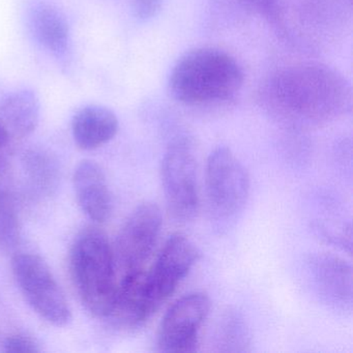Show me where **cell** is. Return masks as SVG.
I'll return each instance as SVG.
<instances>
[{
    "label": "cell",
    "instance_id": "6da1fadb",
    "mask_svg": "<svg viewBox=\"0 0 353 353\" xmlns=\"http://www.w3.org/2000/svg\"><path fill=\"white\" fill-rule=\"evenodd\" d=\"M261 100L274 114L299 125L327 123L349 112L352 90L344 76L322 63H299L272 74Z\"/></svg>",
    "mask_w": 353,
    "mask_h": 353
},
{
    "label": "cell",
    "instance_id": "7a4b0ae2",
    "mask_svg": "<svg viewBox=\"0 0 353 353\" xmlns=\"http://www.w3.org/2000/svg\"><path fill=\"white\" fill-rule=\"evenodd\" d=\"M243 84V70L231 55L199 48L177 61L169 78V92L177 102L199 106L230 100Z\"/></svg>",
    "mask_w": 353,
    "mask_h": 353
},
{
    "label": "cell",
    "instance_id": "3957f363",
    "mask_svg": "<svg viewBox=\"0 0 353 353\" xmlns=\"http://www.w3.org/2000/svg\"><path fill=\"white\" fill-rule=\"evenodd\" d=\"M70 274L82 305L92 315L106 319L117 290L113 248L103 231L83 229L70 250Z\"/></svg>",
    "mask_w": 353,
    "mask_h": 353
},
{
    "label": "cell",
    "instance_id": "277c9868",
    "mask_svg": "<svg viewBox=\"0 0 353 353\" xmlns=\"http://www.w3.org/2000/svg\"><path fill=\"white\" fill-rule=\"evenodd\" d=\"M12 272L26 301L42 319L57 327L72 321V310L46 262L32 253H18Z\"/></svg>",
    "mask_w": 353,
    "mask_h": 353
},
{
    "label": "cell",
    "instance_id": "5b68a950",
    "mask_svg": "<svg viewBox=\"0 0 353 353\" xmlns=\"http://www.w3.org/2000/svg\"><path fill=\"white\" fill-rule=\"evenodd\" d=\"M205 187L208 210L219 222L230 221L245 208L251 188L250 177L230 148L220 146L208 157Z\"/></svg>",
    "mask_w": 353,
    "mask_h": 353
},
{
    "label": "cell",
    "instance_id": "8992f818",
    "mask_svg": "<svg viewBox=\"0 0 353 353\" xmlns=\"http://www.w3.org/2000/svg\"><path fill=\"white\" fill-rule=\"evenodd\" d=\"M161 181L170 216L179 222L193 220L199 208L197 164L188 140H175L167 148Z\"/></svg>",
    "mask_w": 353,
    "mask_h": 353
},
{
    "label": "cell",
    "instance_id": "52a82bcc",
    "mask_svg": "<svg viewBox=\"0 0 353 353\" xmlns=\"http://www.w3.org/2000/svg\"><path fill=\"white\" fill-rule=\"evenodd\" d=\"M162 212L154 202H144L128 216L113 248L117 272L123 274L144 270L158 241Z\"/></svg>",
    "mask_w": 353,
    "mask_h": 353
},
{
    "label": "cell",
    "instance_id": "ba28073f",
    "mask_svg": "<svg viewBox=\"0 0 353 353\" xmlns=\"http://www.w3.org/2000/svg\"><path fill=\"white\" fill-rule=\"evenodd\" d=\"M210 311V299L206 293L192 292L177 299L165 314L159 327V351L188 353L197 350L200 330Z\"/></svg>",
    "mask_w": 353,
    "mask_h": 353
},
{
    "label": "cell",
    "instance_id": "9c48e42d",
    "mask_svg": "<svg viewBox=\"0 0 353 353\" xmlns=\"http://www.w3.org/2000/svg\"><path fill=\"white\" fill-rule=\"evenodd\" d=\"M199 258L191 239L181 233L169 237L154 266L146 272L148 291L157 309L176 290Z\"/></svg>",
    "mask_w": 353,
    "mask_h": 353
},
{
    "label": "cell",
    "instance_id": "30bf717a",
    "mask_svg": "<svg viewBox=\"0 0 353 353\" xmlns=\"http://www.w3.org/2000/svg\"><path fill=\"white\" fill-rule=\"evenodd\" d=\"M307 278L320 301L332 309L350 312L353 303L352 268L343 258L315 253L305 261Z\"/></svg>",
    "mask_w": 353,
    "mask_h": 353
},
{
    "label": "cell",
    "instance_id": "8fae6325",
    "mask_svg": "<svg viewBox=\"0 0 353 353\" xmlns=\"http://www.w3.org/2000/svg\"><path fill=\"white\" fill-rule=\"evenodd\" d=\"M157 311L143 270L121 276L106 319L117 327L134 330L145 323Z\"/></svg>",
    "mask_w": 353,
    "mask_h": 353
},
{
    "label": "cell",
    "instance_id": "7c38bea8",
    "mask_svg": "<svg viewBox=\"0 0 353 353\" xmlns=\"http://www.w3.org/2000/svg\"><path fill=\"white\" fill-rule=\"evenodd\" d=\"M73 188L82 212L96 223H104L112 212V196L102 167L83 160L73 173Z\"/></svg>",
    "mask_w": 353,
    "mask_h": 353
},
{
    "label": "cell",
    "instance_id": "4fadbf2b",
    "mask_svg": "<svg viewBox=\"0 0 353 353\" xmlns=\"http://www.w3.org/2000/svg\"><path fill=\"white\" fill-rule=\"evenodd\" d=\"M119 127V119L113 111L104 106L90 105L74 115L72 134L78 148L94 150L111 141Z\"/></svg>",
    "mask_w": 353,
    "mask_h": 353
},
{
    "label": "cell",
    "instance_id": "5bb4252c",
    "mask_svg": "<svg viewBox=\"0 0 353 353\" xmlns=\"http://www.w3.org/2000/svg\"><path fill=\"white\" fill-rule=\"evenodd\" d=\"M40 115V100L36 92L30 90L13 92L0 106V117L11 138L22 139L34 133Z\"/></svg>",
    "mask_w": 353,
    "mask_h": 353
},
{
    "label": "cell",
    "instance_id": "9a60e30c",
    "mask_svg": "<svg viewBox=\"0 0 353 353\" xmlns=\"http://www.w3.org/2000/svg\"><path fill=\"white\" fill-rule=\"evenodd\" d=\"M32 24L36 38L45 48L57 55L65 53L70 44L69 24L59 10L41 7L34 13Z\"/></svg>",
    "mask_w": 353,
    "mask_h": 353
},
{
    "label": "cell",
    "instance_id": "2e32d148",
    "mask_svg": "<svg viewBox=\"0 0 353 353\" xmlns=\"http://www.w3.org/2000/svg\"><path fill=\"white\" fill-rule=\"evenodd\" d=\"M252 340L247 322L235 310H227L221 315L212 334L214 350L218 352H248Z\"/></svg>",
    "mask_w": 353,
    "mask_h": 353
},
{
    "label": "cell",
    "instance_id": "e0dca14e",
    "mask_svg": "<svg viewBox=\"0 0 353 353\" xmlns=\"http://www.w3.org/2000/svg\"><path fill=\"white\" fill-rule=\"evenodd\" d=\"M23 170L32 187L43 194L57 189L59 181V166L57 159L40 148L26 150L22 156Z\"/></svg>",
    "mask_w": 353,
    "mask_h": 353
},
{
    "label": "cell",
    "instance_id": "ac0fdd59",
    "mask_svg": "<svg viewBox=\"0 0 353 353\" xmlns=\"http://www.w3.org/2000/svg\"><path fill=\"white\" fill-rule=\"evenodd\" d=\"M21 239V225L13 196L0 183V248L15 250Z\"/></svg>",
    "mask_w": 353,
    "mask_h": 353
},
{
    "label": "cell",
    "instance_id": "d6986e66",
    "mask_svg": "<svg viewBox=\"0 0 353 353\" xmlns=\"http://www.w3.org/2000/svg\"><path fill=\"white\" fill-rule=\"evenodd\" d=\"M243 7L256 12L272 23L281 24L286 11V0H239Z\"/></svg>",
    "mask_w": 353,
    "mask_h": 353
},
{
    "label": "cell",
    "instance_id": "ffe728a7",
    "mask_svg": "<svg viewBox=\"0 0 353 353\" xmlns=\"http://www.w3.org/2000/svg\"><path fill=\"white\" fill-rule=\"evenodd\" d=\"M3 350L13 353L39 352L41 351L38 343L32 336L21 332L10 334L3 342Z\"/></svg>",
    "mask_w": 353,
    "mask_h": 353
},
{
    "label": "cell",
    "instance_id": "44dd1931",
    "mask_svg": "<svg viewBox=\"0 0 353 353\" xmlns=\"http://www.w3.org/2000/svg\"><path fill=\"white\" fill-rule=\"evenodd\" d=\"M162 0H132V7L136 17L146 20L156 15L160 10Z\"/></svg>",
    "mask_w": 353,
    "mask_h": 353
},
{
    "label": "cell",
    "instance_id": "7402d4cb",
    "mask_svg": "<svg viewBox=\"0 0 353 353\" xmlns=\"http://www.w3.org/2000/svg\"><path fill=\"white\" fill-rule=\"evenodd\" d=\"M10 165L7 158L3 154V150H0V183H3L9 176Z\"/></svg>",
    "mask_w": 353,
    "mask_h": 353
},
{
    "label": "cell",
    "instance_id": "603a6c76",
    "mask_svg": "<svg viewBox=\"0 0 353 353\" xmlns=\"http://www.w3.org/2000/svg\"><path fill=\"white\" fill-rule=\"evenodd\" d=\"M10 141H11V136H10L5 123H3V121H1V117H0V150L7 148L9 145Z\"/></svg>",
    "mask_w": 353,
    "mask_h": 353
}]
</instances>
